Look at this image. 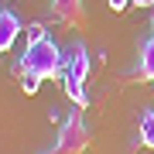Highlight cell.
<instances>
[{
    "mask_svg": "<svg viewBox=\"0 0 154 154\" xmlns=\"http://www.w3.org/2000/svg\"><path fill=\"white\" fill-rule=\"evenodd\" d=\"M137 134H140V144H144V147H154V110H144L140 113Z\"/></svg>",
    "mask_w": 154,
    "mask_h": 154,
    "instance_id": "obj_8",
    "label": "cell"
},
{
    "mask_svg": "<svg viewBox=\"0 0 154 154\" xmlns=\"http://www.w3.org/2000/svg\"><path fill=\"white\" fill-rule=\"evenodd\" d=\"M51 14L65 28H86V0H51Z\"/></svg>",
    "mask_w": 154,
    "mask_h": 154,
    "instance_id": "obj_3",
    "label": "cell"
},
{
    "mask_svg": "<svg viewBox=\"0 0 154 154\" xmlns=\"http://www.w3.org/2000/svg\"><path fill=\"white\" fill-rule=\"evenodd\" d=\"M62 89H65V96L75 103V110H86L89 106V93H86V82H75V79L62 75Z\"/></svg>",
    "mask_w": 154,
    "mask_h": 154,
    "instance_id": "obj_7",
    "label": "cell"
},
{
    "mask_svg": "<svg viewBox=\"0 0 154 154\" xmlns=\"http://www.w3.org/2000/svg\"><path fill=\"white\" fill-rule=\"evenodd\" d=\"M17 69H31L34 75H41V79H58L62 72H65V58H62V48H58L55 41L45 38V41L24 48Z\"/></svg>",
    "mask_w": 154,
    "mask_h": 154,
    "instance_id": "obj_1",
    "label": "cell"
},
{
    "mask_svg": "<svg viewBox=\"0 0 154 154\" xmlns=\"http://www.w3.org/2000/svg\"><path fill=\"white\" fill-rule=\"evenodd\" d=\"M151 28H154V7H151Z\"/></svg>",
    "mask_w": 154,
    "mask_h": 154,
    "instance_id": "obj_13",
    "label": "cell"
},
{
    "mask_svg": "<svg viewBox=\"0 0 154 154\" xmlns=\"http://www.w3.org/2000/svg\"><path fill=\"white\" fill-rule=\"evenodd\" d=\"M62 75L75 79V82H86V79H89V51H86V45H82V41H75V45L69 48L65 72H62Z\"/></svg>",
    "mask_w": 154,
    "mask_h": 154,
    "instance_id": "obj_4",
    "label": "cell"
},
{
    "mask_svg": "<svg viewBox=\"0 0 154 154\" xmlns=\"http://www.w3.org/2000/svg\"><path fill=\"white\" fill-rule=\"evenodd\" d=\"M86 147H89V127H86V116H82V110H72L65 120H62L55 154H86Z\"/></svg>",
    "mask_w": 154,
    "mask_h": 154,
    "instance_id": "obj_2",
    "label": "cell"
},
{
    "mask_svg": "<svg viewBox=\"0 0 154 154\" xmlns=\"http://www.w3.org/2000/svg\"><path fill=\"white\" fill-rule=\"evenodd\" d=\"M17 34H21V21H17V14L0 11V55L11 51V45L17 41Z\"/></svg>",
    "mask_w": 154,
    "mask_h": 154,
    "instance_id": "obj_5",
    "label": "cell"
},
{
    "mask_svg": "<svg viewBox=\"0 0 154 154\" xmlns=\"http://www.w3.org/2000/svg\"><path fill=\"white\" fill-rule=\"evenodd\" d=\"M137 75L144 79V82H154V34L147 41H144L140 48V62H137Z\"/></svg>",
    "mask_w": 154,
    "mask_h": 154,
    "instance_id": "obj_6",
    "label": "cell"
},
{
    "mask_svg": "<svg viewBox=\"0 0 154 154\" xmlns=\"http://www.w3.org/2000/svg\"><path fill=\"white\" fill-rule=\"evenodd\" d=\"M17 72H21V89H24L28 96H34V93H38V86L45 82V79H41V75H34L31 69H17Z\"/></svg>",
    "mask_w": 154,
    "mask_h": 154,
    "instance_id": "obj_9",
    "label": "cell"
},
{
    "mask_svg": "<svg viewBox=\"0 0 154 154\" xmlns=\"http://www.w3.org/2000/svg\"><path fill=\"white\" fill-rule=\"evenodd\" d=\"M45 38H48V31H45L41 21H34V24L24 28V45H38V41H45Z\"/></svg>",
    "mask_w": 154,
    "mask_h": 154,
    "instance_id": "obj_10",
    "label": "cell"
},
{
    "mask_svg": "<svg viewBox=\"0 0 154 154\" xmlns=\"http://www.w3.org/2000/svg\"><path fill=\"white\" fill-rule=\"evenodd\" d=\"M106 4H110V11L120 14V11H127V7H130V0H106Z\"/></svg>",
    "mask_w": 154,
    "mask_h": 154,
    "instance_id": "obj_11",
    "label": "cell"
},
{
    "mask_svg": "<svg viewBox=\"0 0 154 154\" xmlns=\"http://www.w3.org/2000/svg\"><path fill=\"white\" fill-rule=\"evenodd\" d=\"M130 7H154V0H130Z\"/></svg>",
    "mask_w": 154,
    "mask_h": 154,
    "instance_id": "obj_12",
    "label": "cell"
}]
</instances>
